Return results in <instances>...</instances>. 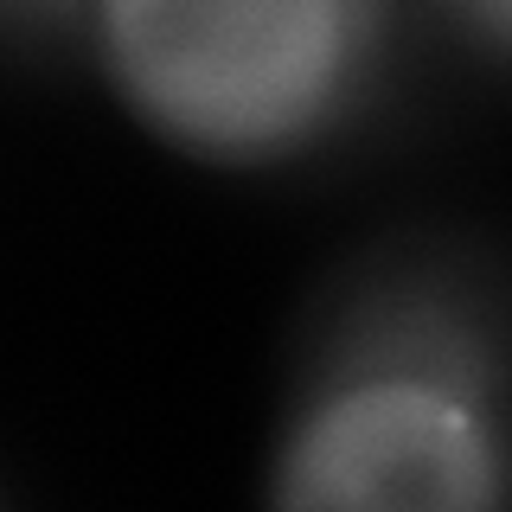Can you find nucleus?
I'll return each mask as SVG.
<instances>
[{"label":"nucleus","instance_id":"obj_1","mask_svg":"<svg viewBox=\"0 0 512 512\" xmlns=\"http://www.w3.org/2000/svg\"><path fill=\"white\" fill-rule=\"evenodd\" d=\"M506 493L493 346L468 314L397 288L352 308L276 455L295 512H487Z\"/></svg>","mask_w":512,"mask_h":512},{"label":"nucleus","instance_id":"obj_2","mask_svg":"<svg viewBox=\"0 0 512 512\" xmlns=\"http://www.w3.org/2000/svg\"><path fill=\"white\" fill-rule=\"evenodd\" d=\"M116 96L167 148L263 167L333 128L378 0H90Z\"/></svg>","mask_w":512,"mask_h":512},{"label":"nucleus","instance_id":"obj_3","mask_svg":"<svg viewBox=\"0 0 512 512\" xmlns=\"http://www.w3.org/2000/svg\"><path fill=\"white\" fill-rule=\"evenodd\" d=\"M90 0H0V26L7 32H58L71 20H84Z\"/></svg>","mask_w":512,"mask_h":512},{"label":"nucleus","instance_id":"obj_4","mask_svg":"<svg viewBox=\"0 0 512 512\" xmlns=\"http://www.w3.org/2000/svg\"><path fill=\"white\" fill-rule=\"evenodd\" d=\"M461 20L474 26L480 52L500 58V45H506V20H512V0H461Z\"/></svg>","mask_w":512,"mask_h":512}]
</instances>
